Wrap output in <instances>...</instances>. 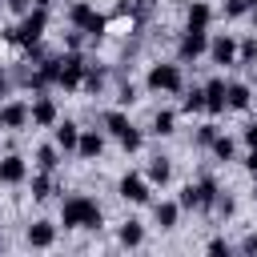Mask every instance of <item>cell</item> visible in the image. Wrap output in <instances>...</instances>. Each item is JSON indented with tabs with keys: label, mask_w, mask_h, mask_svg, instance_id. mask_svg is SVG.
I'll list each match as a JSON object with an SVG mask.
<instances>
[{
	"label": "cell",
	"mask_w": 257,
	"mask_h": 257,
	"mask_svg": "<svg viewBox=\"0 0 257 257\" xmlns=\"http://www.w3.org/2000/svg\"><path fill=\"white\" fill-rule=\"evenodd\" d=\"M32 4H36V8H48V4H52V0H32Z\"/></svg>",
	"instance_id": "b9f144b4"
},
{
	"label": "cell",
	"mask_w": 257,
	"mask_h": 257,
	"mask_svg": "<svg viewBox=\"0 0 257 257\" xmlns=\"http://www.w3.org/2000/svg\"><path fill=\"white\" fill-rule=\"evenodd\" d=\"M116 189H120V197L133 201V205H145V201H149V177H141V173H124Z\"/></svg>",
	"instance_id": "ba28073f"
},
{
	"label": "cell",
	"mask_w": 257,
	"mask_h": 257,
	"mask_svg": "<svg viewBox=\"0 0 257 257\" xmlns=\"http://www.w3.org/2000/svg\"><path fill=\"white\" fill-rule=\"evenodd\" d=\"M116 12H120V16H133V12H137V4H133V0H120V4H116Z\"/></svg>",
	"instance_id": "74e56055"
},
{
	"label": "cell",
	"mask_w": 257,
	"mask_h": 257,
	"mask_svg": "<svg viewBox=\"0 0 257 257\" xmlns=\"http://www.w3.org/2000/svg\"><path fill=\"white\" fill-rule=\"evenodd\" d=\"M80 88H88V92H100V88H104V68H96V64H84V80H80Z\"/></svg>",
	"instance_id": "603a6c76"
},
{
	"label": "cell",
	"mask_w": 257,
	"mask_h": 257,
	"mask_svg": "<svg viewBox=\"0 0 257 257\" xmlns=\"http://www.w3.org/2000/svg\"><path fill=\"white\" fill-rule=\"evenodd\" d=\"M8 88H12V76L0 68V96H8Z\"/></svg>",
	"instance_id": "60d3db41"
},
{
	"label": "cell",
	"mask_w": 257,
	"mask_h": 257,
	"mask_svg": "<svg viewBox=\"0 0 257 257\" xmlns=\"http://www.w3.org/2000/svg\"><path fill=\"white\" fill-rule=\"evenodd\" d=\"M173 124H177V116H173L169 108H161V112L153 116V133H157V137H169V133H173Z\"/></svg>",
	"instance_id": "484cf974"
},
{
	"label": "cell",
	"mask_w": 257,
	"mask_h": 257,
	"mask_svg": "<svg viewBox=\"0 0 257 257\" xmlns=\"http://www.w3.org/2000/svg\"><path fill=\"white\" fill-rule=\"evenodd\" d=\"M237 64H257V36H245L237 44Z\"/></svg>",
	"instance_id": "d4e9b609"
},
{
	"label": "cell",
	"mask_w": 257,
	"mask_h": 257,
	"mask_svg": "<svg viewBox=\"0 0 257 257\" xmlns=\"http://www.w3.org/2000/svg\"><path fill=\"white\" fill-rule=\"evenodd\" d=\"M100 153H104V137H100L96 128L80 133V141H76V157H80V161H96Z\"/></svg>",
	"instance_id": "8fae6325"
},
{
	"label": "cell",
	"mask_w": 257,
	"mask_h": 257,
	"mask_svg": "<svg viewBox=\"0 0 257 257\" xmlns=\"http://www.w3.org/2000/svg\"><path fill=\"white\" fill-rule=\"evenodd\" d=\"M100 205L92 201V197H84V193H76V197H68L64 205H60V225L64 229H100Z\"/></svg>",
	"instance_id": "6da1fadb"
},
{
	"label": "cell",
	"mask_w": 257,
	"mask_h": 257,
	"mask_svg": "<svg viewBox=\"0 0 257 257\" xmlns=\"http://www.w3.org/2000/svg\"><path fill=\"white\" fill-rule=\"evenodd\" d=\"M145 84L153 88V92H181V64H153L149 68V76H145Z\"/></svg>",
	"instance_id": "277c9868"
},
{
	"label": "cell",
	"mask_w": 257,
	"mask_h": 257,
	"mask_svg": "<svg viewBox=\"0 0 257 257\" xmlns=\"http://www.w3.org/2000/svg\"><path fill=\"white\" fill-rule=\"evenodd\" d=\"M177 217H181V205H177V201H161V205L153 209V221H157L161 229H177Z\"/></svg>",
	"instance_id": "e0dca14e"
},
{
	"label": "cell",
	"mask_w": 257,
	"mask_h": 257,
	"mask_svg": "<svg viewBox=\"0 0 257 257\" xmlns=\"http://www.w3.org/2000/svg\"><path fill=\"white\" fill-rule=\"evenodd\" d=\"M0 245H4V233H0Z\"/></svg>",
	"instance_id": "ee69618b"
},
{
	"label": "cell",
	"mask_w": 257,
	"mask_h": 257,
	"mask_svg": "<svg viewBox=\"0 0 257 257\" xmlns=\"http://www.w3.org/2000/svg\"><path fill=\"white\" fill-rule=\"evenodd\" d=\"M52 128H56V149H64V153H76V141H80V128H76L72 120H56Z\"/></svg>",
	"instance_id": "9a60e30c"
},
{
	"label": "cell",
	"mask_w": 257,
	"mask_h": 257,
	"mask_svg": "<svg viewBox=\"0 0 257 257\" xmlns=\"http://www.w3.org/2000/svg\"><path fill=\"white\" fill-rule=\"evenodd\" d=\"M241 249H245V253H257V233H249V237L241 241Z\"/></svg>",
	"instance_id": "f35d334b"
},
{
	"label": "cell",
	"mask_w": 257,
	"mask_h": 257,
	"mask_svg": "<svg viewBox=\"0 0 257 257\" xmlns=\"http://www.w3.org/2000/svg\"><path fill=\"white\" fill-rule=\"evenodd\" d=\"M209 253H229V241H225V237H213V241H209Z\"/></svg>",
	"instance_id": "8d00e7d4"
},
{
	"label": "cell",
	"mask_w": 257,
	"mask_h": 257,
	"mask_svg": "<svg viewBox=\"0 0 257 257\" xmlns=\"http://www.w3.org/2000/svg\"><path fill=\"white\" fill-rule=\"evenodd\" d=\"M217 193H221L217 181H213V177H201L197 185H185V189H181V201H177V205H181V209H213Z\"/></svg>",
	"instance_id": "3957f363"
},
{
	"label": "cell",
	"mask_w": 257,
	"mask_h": 257,
	"mask_svg": "<svg viewBox=\"0 0 257 257\" xmlns=\"http://www.w3.org/2000/svg\"><path fill=\"white\" fill-rule=\"evenodd\" d=\"M24 237H28V245H32V249H48V245L56 241V225H52V221H32Z\"/></svg>",
	"instance_id": "7c38bea8"
},
{
	"label": "cell",
	"mask_w": 257,
	"mask_h": 257,
	"mask_svg": "<svg viewBox=\"0 0 257 257\" xmlns=\"http://www.w3.org/2000/svg\"><path fill=\"white\" fill-rule=\"evenodd\" d=\"M28 177V165L16 157V153H8L4 161H0V185H20Z\"/></svg>",
	"instance_id": "4fadbf2b"
},
{
	"label": "cell",
	"mask_w": 257,
	"mask_h": 257,
	"mask_svg": "<svg viewBox=\"0 0 257 257\" xmlns=\"http://www.w3.org/2000/svg\"><path fill=\"white\" fill-rule=\"evenodd\" d=\"M141 241H145V229H141V221H124V225H120V245H124V249H137Z\"/></svg>",
	"instance_id": "7402d4cb"
},
{
	"label": "cell",
	"mask_w": 257,
	"mask_h": 257,
	"mask_svg": "<svg viewBox=\"0 0 257 257\" xmlns=\"http://www.w3.org/2000/svg\"><path fill=\"white\" fill-rule=\"evenodd\" d=\"M209 20H213V8L205 0H193L189 4V16H185V28H205L209 32Z\"/></svg>",
	"instance_id": "2e32d148"
},
{
	"label": "cell",
	"mask_w": 257,
	"mask_h": 257,
	"mask_svg": "<svg viewBox=\"0 0 257 257\" xmlns=\"http://www.w3.org/2000/svg\"><path fill=\"white\" fill-rule=\"evenodd\" d=\"M141 141H145V137H141L137 128H128V133L120 137V149H124V153H137V149H141Z\"/></svg>",
	"instance_id": "4dcf8cb0"
},
{
	"label": "cell",
	"mask_w": 257,
	"mask_h": 257,
	"mask_svg": "<svg viewBox=\"0 0 257 257\" xmlns=\"http://www.w3.org/2000/svg\"><path fill=\"white\" fill-rule=\"evenodd\" d=\"M145 177H149L153 185H165V181L173 177V165H169V157H153V161H149V173H145Z\"/></svg>",
	"instance_id": "ffe728a7"
},
{
	"label": "cell",
	"mask_w": 257,
	"mask_h": 257,
	"mask_svg": "<svg viewBox=\"0 0 257 257\" xmlns=\"http://www.w3.org/2000/svg\"><path fill=\"white\" fill-rule=\"evenodd\" d=\"M104 128H108V133H112V137L120 141V137H124V133H128L133 124H128V116H124L120 108H112V112H104Z\"/></svg>",
	"instance_id": "44dd1931"
},
{
	"label": "cell",
	"mask_w": 257,
	"mask_h": 257,
	"mask_svg": "<svg viewBox=\"0 0 257 257\" xmlns=\"http://www.w3.org/2000/svg\"><path fill=\"white\" fill-rule=\"evenodd\" d=\"M213 209H217L221 217H229V213L237 209V201H233V197H225V193H217V201H213Z\"/></svg>",
	"instance_id": "1f68e13d"
},
{
	"label": "cell",
	"mask_w": 257,
	"mask_h": 257,
	"mask_svg": "<svg viewBox=\"0 0 257 257\" xmlns=\"http://www.w3.org/2000/svg\"><path fill=\"white\" fill-rule=\"evenodd\" d=\"M201 92H205V112H213V116H217V112H225V108H229V104H225V76H213Z\"/></svg>",
	"instance_id": "9c48e42d"
},
{
	"label": "cell",
	"mask_w": 257,
	"mask_h": 257,
	"mask_svg": "<svg viewBox=\"0 0 257 257\" xmlns=\"http://www.w3.org/2000/svg\"><path fill=\"white\" fill-rule=\"evenodd\" d=\"M56 157H60V149H56V145H40V149H36V165H40V169H48V173L56 169Z\"/></svg>",
	"instance_id": "4316f807"
},
{
	"label": "cell",
	"mask_w": 257,
	"mask_h": 257,
	"mask_svg": "<svg viewBox=\"0 0 257 257\" xmlns=\"http://www.w3.org/2000/svg\"><path fill=\"white\" fill-rule=\"evenodd\" d=\"M201 52H209V32L205 28H185V36L177 44V56L181 60H197Z\"/></svg>",
	"instance_id": "8992f818"
},
{
	"label": "cell",
	"mask_w": 257,
	"mask_h": 257,
	"mask_svg": "<svg viewBox=\"0 0 257 257\" xmlns=\"http://www.w3.org/2000/svg\"><path fill=\"white\" fill-rule=\"evenodd\" d=\"M241 141H245L249 149H257V120H249V124L241 128Z\"/></svg>",
	"instance_id": "e575fe53"
},
{
	"label": "cell",
	"mask_w": 257,
	"mask_h": 257,
	"mask_svg": "<svg viewBox=\"0 0 257 257\" xmlns=\"http://www.w3.org/2000/svg\"><path fill=\"white\" fill-rule=\"evenodd\" d=\"M133 100H137V88L133 84H120L116 88V104H133Z\"/></svg>",
	"instance_id": "d6a6232c"
},
{
	"label": "cell",
	"mask_w": 257,
	"mask_h": 257,
	"mask_svg": "<svg viewBox=\"0 0 257 257\" xmlns=\"http://www.w3.org/2000/svg\"><path fill=\"white\" fill-rule=\"evenodd\" d=\"M0 128H4V108H0Z\"/></svg>",
	"instance_id": "7bdbcfd3"
},
{
	"label": "cell",
	"mask_w": 257,
	"mask_h": 257,
	"mask_svg": "<svg viewBox=\"0 0 257 257\" xmlns=\"http://www.w3.org/2000/svg\"><path fill=\"white\" fill-rule=\"evenodd\" d=\"M48 193H52V177H48V169H40L32 177V201H44Z\"/></svg>",
	"instance_id": "cb8c5ba5"
},
{
	"label": "cell",
	"mask_w": 257,
	"mask_h": 257,
	"mask_svg": "<svg viewBox=\"0 0 257 257\" xmlns=\"http://www.w3.org/2000/svg\"><path fill=\"white\" fill-rule=\"evenodd\" d=\"M209 56H213V64H237V40L233 36L209 40Z\"/></svg>",
	"instance_id": "30bf717a"
},
{
	"label": "cell",
	"mask_w": 257,
	"mask_h": 257,
	"mask_svg": "<svg viewBox=\"0 0 257 257\" xmlns=\"http://www.w3.org/2000/svg\"><path fill=\"white\" fill-rule=\"evenodd\" d=\"M249 100H253L249 84H241V80H229V84H225V104H229V108L241 112V108H249Z\"/></svg>",
	"instance_id": "5bb4252c"
},
{
	"label": "cell",
	"mask_w": 257,
	"mask_h": 257,
	"mask_svg": "<svg viewBox=\"0 0 257 257\" xmlns=\"http://www.w3.org/2000/svg\"><path fill=\"white\" fill-rule=\"evenodd\" d=\"M24 124H28V104L24 100L4 104V128H24Z\"/></svg>",
	"instance_id": "d6986e66"
},
{
	"label": "cell",
	"mask_w": 257,
	"mask_h": 257,
	"mask_svg": "<svg viewBox=\"0 0 257 257\" xmlns=\"http://www.w3.org/2000/svg\"><path fill=\"white\" fill-rule=\"evenodd\" d=\"M209 149H213V157H217V161H229V157H233V149H237V145H233V141H229V137H221V133H217V137H213V145H209Z\"/></svg>",
	"instance_id": "83f0119b"
},
{
	"label": "cell",
	"mask_w": 257,
	"mask_h": 257,
	"mask_svg": "<svg viewBox=\"0 0 257 257\" xmlns=\"http://www.w3.org/2000/svg\"><path fill=\"white\" fill-rule=\"evenodd\" d=\"M213 137H217V124H201L197 128V145H213Z\"/></svg>",
	"instance_id": "836d02e7"
},
{
	"label": "cell",
	"mask_w": 257,
	"mask_h": 257,
	"mask_svg": "<svg viewBox=\"0 0 257 257\" xmlns=\"http://www.w3.org/2000/svg\"><path fill=\"white\" fill-rule=\"evenodd\" d=\"M181 108H185V112H201V108H205V92H201V88H189L185 100H181Z\"/></svg>",
	"instance_id": "f1b7e54d"
},
{
	"label": "cell",
	"mask_w": 257,
	"mask_h": 257,
	"mask_svg": "<svg viewBox=\"0 0 257 257\" xmlns=\"http://www.w3.org/2000/svg\"><path fill=\"white\" fill-rule=\"evenodd\" d=\"M80 80H84V60H80L76 52L60 56V76H56V88L72 92V88H80Z\"/></svg>",
	"instance_id": "5b68a950"
},
{
	"label": "cell",
	"mask_w": 257,
	"mask_h": 257,
	"mask_svg": "<svg viewBox=\"0 0 257 257\" xmlns=\"http://www.w3.org/2000/svg\"><path fill=\"white\" fill-rule=\"evenodd\" d=\"M92 16H96V8H92V4H84V0H76V4L68 8V24H72V28H80V32L92 24Z\"/></svg>",
	"instance_id": "ac0fdd59"
},
{
	"label": "cell",
	"mask_w": 257,
	"mask_h": 257,
	"mask_svg": "<svg viewBox=\"0 0 257 257\" xmlns=\"http://www.w3.org/2000/svg\"><path fill=\"white\" fill-rule=\"evenodd\" d=\"M245 169L257 177V149H249V157H245Z\"/></svg>",
	"instance_id": "ab89813d"
},
{
	"label": "cell",
	"mask_w": 257,
	"mask_h": 257,
	"mask_svg": "<svg viewBox=\"0 0 257 257\" xmlns=\"http://www.w3.org/2000/svg\"><path fill=\"white\" fill-rule=\"evenodd\" d=\"M28 120H32V124H40V128H52V124L60 120V108H56V100L40 92V96L32 100V108H28Z\"/></svg>",
	"instance_id": "52a82bcc"
},
{
	"label": "cell",
	"mask_w": 257,
	"mask_h": 257,
	"mask_svg": "<svg viewBox=\"0 0 257 257\" xmlns=\"http://www.w3.org/2000/svg\"><path fill=\"white\" fill-rule=\"evenodd\" d=\"M44 28H48V8H28V12L20 16V24L4 32V40H8V44L28 48V44H36V40L44 36Z\"/></svg>",
	"instance_id": "7a4b0ae2"
},
{
	"label": "cell",
	"mask_w": 257,
	"mask_h": 257,
	"mask_svg": "<svg viewBox=\"0 0 257 257\" xmlns=\"http://www.w3.org/2000/svg\"><path fill=\"white\" fill-rule=\"evenodd\" d=\"M28 8H32V0H8V12H12V16H24Z\"/></svg>",
	"instance_id": "d590c367"
},
{
	"label": "cell",
	"mask_w": 257,
	"mask_h": 257,
	"mask_svg": "<svg viewBox=\"0 0 257 257\" xmlns=\"http://www.w3.org/2000/svg\"><path fill=\"white\" fill-rule=\"evenodd\" d=\"M257 8V0H225V16H245V12H253Z\"/></svg>",
	"instance_id": "f546056e"
}]
</instances>
